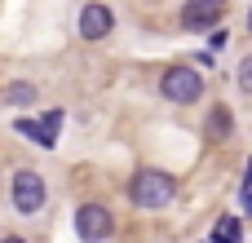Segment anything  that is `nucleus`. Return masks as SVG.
I'll return each instance as SVG.
<instances>
[{
  "label": "nucleus",
  "instance_id": "obj_1",
  "mask_svg": "<svg viewBox=\"0 0 252 243\" xmlns=\"http://www.w3.org/2000/svg\"><path fill=\"white\" fill-rule=\"evenodd\" d=\"M133 204L137 208H164V204H173V195H177V182L168 177V173H155V168H146V173H137L133 177Z\"/></svg>",
  "mask_w": 252,
  "mask_h": 243
},
{
  "label": "nucleus",
  "instance_id": "obj_2",
  "mask_svg": "<svg viewBox=\"0 0 252 243\" xmlns=\"http://www.w3.org/2000/svg\"><path fill=\"white\" fill-rule=\"evenodd\" d=\"M159 89H164V97H168V102L190 106V102H199V97H204V75H199L195 66H168V71H164V80H159Z\"/></svg>",
  "mask_w": 252,
  "mask_h": 243
},
{
  "label": "nucleus",
  "instance_id": "obj_3",
  "mask_svg": "<svg viewBox=\"0 0 252 243\" xmlns=\"http://www.w3.org/2000/svg\"><path fill=\"white\" fill-rule=\"evenodd\" d=\"M9 190H13V208H18L22 217L40 213V208H44V199H49L44 177H40V173H31V168H18V173H13V182H9Z\"/></svg>",
  "mask_w": 252,
  "mask_h": 243
},
{
  "label": "nucleus",
  "instance_id": "obj_4",
  "mask_svg": "<svg viewBox=\"0 0 252 243\" xmlns=\"http://www.w3.org/2000/svg\"><path fill=\"white\" fill-rule=\"evenodd\" d=\"M111 230H115L111 208H102V204H80V208H75V235H80L84 243L111 239Z\"/></svg>",
  "mask_w": 252,
  "mask_h": 243
},
{
  "label": "nucleus",
  "instance_id": "obj_5",
  "mask_svg": "<svg viewBox=\"0 0 252 243\" xmlns=\"http://www.w3.org/2000/svg\"><path fill=\"white\" fill-rule=\"evenodd\" d=\"M177 22H182V31H217L221 4L217 0H186L182 13H177Z\"/></svg>",
  "mask_w": 252,
  "mask_h": 243
},
{
  "label": "nucleus",
  "instance_id": "obj_6",
  "mask_svg": "<svg viewBox=\"0 0 252 243\" xmlns=\"http://www.w3.org/2000/svg\"><path fill=\"white\" fill-rule=\"evenodd\" d=\"M111 27H115V13L106 4H84L80 9V35L84 40H102V35H111Z\"/></svg>",
  "mask_w": 252,
  "mask_h": 243
},
{
  "label": "nucleus",
  "instance_id": "obj_7",
  "mask_svg": "<svg viewBox=\"0 0 252 243\" xmlns=\"http://www.w3.org/2000/svg\"><path fill=\"white\" fill-rule=\"evenodd\" d=\"M62 111H44L40 115V124L35 120H18V133H27V137H35L40 146H58V128H62Z\"/></svg>",
  "mask_w": 252,
  "mask_h": 243
},
{
  "label": "nucleus",
  "instance_id": "obj_8",
  "mask_svg": "<svg viewBox=\"0 0 252 243\" xmlns=\"http://www.w3.org/2000/svg\"><path fill=\"white\" fill-rule=\"evenodd\" d=\"M230 128H235V124H230V106H221V102H217V106L208 111V124H204V133H208L213 142H226V137H230Z\"/></svg>",
  "mask_w": 252,
  "mask_h": 243
},
{
  "label": "nucleus",
  "instance_id": "obj_9",
  "mask_svg": "<svg viewBox=\"0 0 252 243\" xmlns=\"http://www.w3.org/2000/svg\"><path fill=\"white\" fill-rule=\"evenodd\" d=\"M0 102H4V106H31V102H35V84H27V80H13V84H4Z\"/></svg>",
  "mask_w": 252,
  "mask_h": 243
},
{
  "label": "nucleus",
  "instance_id": "obj_10",
  "mask_svg": "<svg viewBox=\"0 0 252 243\" xmlns=\"http://www.w3.org/2000/svg\"><path fill=\"white\" fill-rule=\"evenodd\" d=\"M213 243H239V221L235 217H221L217 230H213Z\"/></svg>",
  "mask_w": 252,
  "mask_h": 243
},
{
  "label": "nucleus",
  "instance_id": "obj_11",
  "mask_svg": "<svg viewBox=\"0 0 252 243\" xmlns=\"http://www.w3.org/2000/svg\"><path fill=\"white\" fill-rule=\"evenodd\" d=\"M239 89L252 97V58H244V62H239Z\"/></svg>",
  "mask_w": 252,
  "mask_h": 243
},
{
  "label": "nucleus",
  "instance_id": "obj_12",
  "mask_svg": "<svg viewBox=\"0 0 252 243\" xmlns=\"http://www.w3.org/2000/svg\"><path fill=\"white\" fill-rule=\"evenodd\" d=\"M244 182H248V190H252V164H248V168H244Z\"/></svg>",
  "mask_w": 252,
  "mask_h": 243
},
{
  "label": "nucleus",
  "instance_id": "obj_13",
  "mask_svg": "<svg viewBox=\"0 0 252 243\" xmlns=\"http://www.w3.org/2000/svg\"><path fill=\"white\" fill-rule=\"evenodd\" d=\"M244 208H248V213H252V190H248V195H244Z\"/></svg>",
  "mask_w": 252,
  "mask_h": 243
},
{
  "label": "nucleus",
  "instance_id": "obj_14",
  "mask_svg": "<svg viewBox=\"0 0 252 243\" xmlns=\"http://www.w3.org/2000/svg\"><path fill=\"white\" fill-rule=\"evenodd\" d=\"M0 243H22V239H18V235H9V239H0Z\"/></svg>",
  "mask_w": 252,
  "mask_h": 243
},
{
  "label": "nucleus",
  "instance_id": "obj_15",
  "mask_svg": "<svg viewBox=\"0 0 252 243\" xmlns=\"http://www.w3.org/2000/svg\"><path fill=\"white\" fill-rule=\"evenodd\" d=\"M248 35H252V9H248Z\"/></svg>",
  "mask_w": 252,
  "mask_h": 243
},
{
  "label": "nucleus",
  "instance_id": "obj_16",
  "mask_svg": "<svg viewBox=\"0 0 252 243\" xmlns=\"http://www.w3.org/2000/svg\"><path fill=\"white\" fill-rule=\"evenodd\" d=\"M217 4H221V0H217Z\"/></svg>",
  "mask_w": 252,
  "mask_h": 243
}]
</instances>
